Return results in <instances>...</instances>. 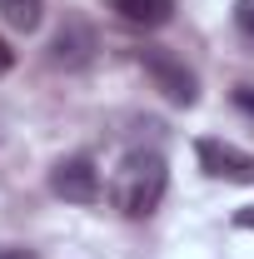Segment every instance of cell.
<instances>
[{"instance_id": "6da1fadb", "label": "cell", "mask_w": 254, "mask_h": 259, "mask_svg": "<svg viewBox=\"0 0 254 259\" xmlns=\"http://www.w3.org/2000/svg\"><path fill=\"white\" fill-rule=\"evenodd\" d=\"M164 185H170V169H164V155L159 150H135L120 160L115 169V185H110V199L125 220H145L155 214L159 199H164Z\"/></svg>"}, {"instance_id": "7a4b0ae2", "label": "cell", "mask_w": 254, "mask_h": 259, "mask_svg": "<svg viewBox=\"0 0 254 259\" xmlns=\"http://www.w3.org/2000/svg\"><path fill=\"white\" fill-rule=\"evenodd\" d=\"M135 60H140V70L155 80V90L170 100V105H194V100H199V80H194V70L180 60V55H170V50H159V45H145Z\"/></svg>"}, {"instance_id": "3957f363", "label": "cell", "mask_w": 254, "mask_h": 259, "mask_svg": "<svg viewBox=\"0 0 254 259\" xmlns=\"http://www.w3.org/2000/svg\"><path fill=\"white\" fill-rule=\"evenodd\" d=\"M194 155H199V169H204L209 180H224V185H254V155H249V150L224 145V140H199Z\"/></svg>"}, {"instance_id": "277c9868", "label": "cell", "mask_w": 254, "mask_h": 259, "mask_svg": "<svg viewBox=\"0 0 254 259\" xmlns=\"http://www.w3.org/2000/svg\"><path fill=\"white\" fill-rule=\"evenodd\" d=\"M50 190L60 199H70V204H95L100 199V169L85 155H70V160H60L50 169Z\"/></svg>"}, {"instance_id": "5b68a950", "label": "cell", "mask_w": 254, "mask_h": 259, "mask_svg": "<svg viewBox=\"0 0 254 259\" xmlns=\"http://www.w3.org/2000/svg\"><path fill=\"white\" fill-rule=\"evenodd\" d=\"M90 50H95V35H90V25H80V20H65L60 35H55V45H50V60L65 65V70H80V65L90 60Z\"/></svg>"}, {"instance_id": "8992f818", "label": "cell", "mask_w": 254, "mask_h": 259, "mask_svg": "<svg viewBox=\"0 0 254 259\" xmlns=\"http://www.w3.org/2000/svg\"><path fill=\"white\" fill-rule=\"evenodd\" d=\"M125 25H140V30H159V25H170V15H175V0H105Z\"/></svg>"}, {"instance_id": "52a82bcc", "label": "cell", "mask_w": 254, "mask_h": 259, "mask_svg": "<svg viewBox=\"0 0 254 259\" xmlns=\"http://www.w3.org/2000/svg\"><path fill=\"white\" fill-rule=\"evenodd\" d=\"M0 20H5L10 30L30 35V30H40V20H45V0H0Z\"/></svg>"}, {"instance_id": "ba28073f", "label": "cell", "mask_w": 254, "mask_h": 259, "mask_svg": "<svg viewBox=\"0 0 254 259\" xmlns=\"http://www.w3.org/2000/svg\"><path fill=\"white\" fill-rule=\"evenodd\" d=\"M234 20H239L244 35H254V0H239V5H234Z\"/></svg>"}, {"instance_id": "9c48e42d", "label": "cell", "mask_w": 254, "mask_h": 259, "mask_svg": "<svg viewBox=\"0 0 254 259\" xmlns=\"http://www.w3.org/2000/svg\"><path fill=\"white\" fill-rule=\"evenodd\" d=\"M234 105H239V110L254 120V85H239V90H234Z\"/></svg>"}, {"instance_id": "30bf717a", "label": "cell", "mask_w": 254, "mask_h": 259, "mask_svg": "<svg viewBox=\"0 0 254 259\" xmlns=\"http://www.w3.org/2000/svg\"><path fill=\"white\" fill-rule=\"evenodd\" d=\"M10 65H15V50H10V45H5V40H0V75H5V70H10Z\"/></svg>"}, {"instance_id": "8fae6325", "label": "cell", "mask_w": 254, "mask_h": 259, "mask_svg": "<svg viewBox=\"0 0 254 259\" xmlns=\"http://www.w3.org/2000/svg\"><path fill=\"white\" fill-rule=\"evenodd\" d=\"M234 225H239V229H254V204H249V209H239V214H234Z\"/></svg>"}, {"instance_id": "7c38bea8", "label": "cell", "mask_w": 254, "mask_h": 259, "mask_svg": "<svg viewBox=\"0 0 254 259\" xmlns=\"http://www.w3.org/2000/svg\"><path fill=\"white\" fill-rule=\"evenodd\" d=\"M0 259H35L30 249H0Z\"/></svg>"}]
</instances>
